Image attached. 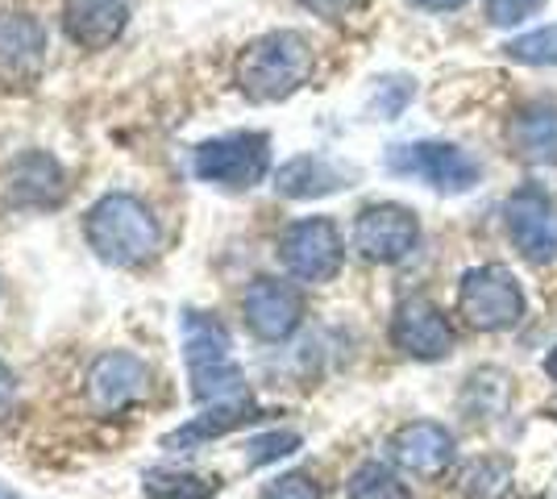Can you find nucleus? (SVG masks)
Listing matches in <instances>:
<instances>
[{
    "label": "nucleus",
    "instance_id": "nucleus-1",
    "mask_svg": "<svg viewBox=\"0 0 557 499\" xmlns=\"http://www.w3.org/2000/svg\"><path fill=\"white\" fill-rule=\"evenodd\" d=\"M317 67V50L296 29H271L255 38L250 47L237 54V92L255 104H278L287 96H296L312 79Z\"/></svg>",
    "mask_w": 557,
    "mask_h": 499
},
{
    "label": "nucleus",
    "instance_id": "nucleus-2",
    "mask_svg": "<svg viewBox=\"0 0 557 499\" xmlns=\"http://www.w3.org/2000/svg\"><path fill=\"white\" fill-rule=\"evenodd\" d=\"M84 238L100 262L129 271V266H146L159 254L163 229L146 200L129 196V191H109L84 216Z\"/></svg>",
    "mask_w": 557,
    "mask_h": 499
},
{
    "label": "nucleus",
    "instance_id": "nucleus-3",
    "mask_svg": "<svg viewBox=\"0 0 557 499\" xmlns=\"http://www.w3.org/2000/svg\"><path fill=\"white\" fill-rule=\"evenodd\" d=\"M180 341H184L187 383L196 404H230L246 400V375L233 358L230 329L200 309H184L180 316Z\"/></svg>",
    "mask_w": 557,
    "mask_h": 499
},
{
    "label": "nucleus",
    "instance_id": "nucleus-4",
    "mask_svg": "<svg viewBox=\"0 0 557 499\" xmlns=\"http://www.w3.org/2000/svg\"><path fill=\"white\" fill-rule=\"evenodd\" d=\"M271 171V138L258 129H233L191 150V175L209 188L250 191Z\"/></svg>",
    "mask_w": 557,
    "mask_h": 499
},
{
    "label": "nucleus",
    "instance_id": "nucleus-5",
    "mask_svg": "<svg viewBox=\"0 0 557 499\" xmlns=\"http://www.w3.org/2000/svg\"><path fill=\"white\" fill-rule=\"evenodd\" d=\"M387 171L404 175V179H420L433 191H449V196H462L483 179V166L479 159L454 142H404L387 150Z\"/></svg>",
    "mask_w": 557,
    "mask_h": 499
},
{
    "label": "nucleus",
    "instance_id": "nucleus-6",
    "mask_svg": "<svg viewBox=\"0 0 557 499\" xmlns=\"http://www.w3.org/2000/svg\"><path fill=\"white\" fill-rule=\"evenodd\" d=\"M458 312L466 316L470 329H511L524 316V291L508 266H495V262L470 266L462 275V287H458Z\"/></svg>",
    "mask_w": 557,
    "mask_h": 499
},
{
    "label": "nucleus",
    "instance_id": "nucleus-7",
    "mask_svg": "<svg viewBox=\"0 0 557 499\" xmlns=\"http://www.w3.org/2000/svg\"><path fill=\"white\" fill-rule=\"evenodd\" d=\"M278 259H283L292 279H300V284H329V279H337V271L346 262V241H342L337 225L329 216H304V221L283 229Z\"/></svg>",
    "mask_w": 557,
    "mask_h": 499
},
{
    "label": "nucleus",
    "instance_id": "nucleus-8",
    "mask_svg": "<svg viewBox=\"0 0 557 499\" xmlns=\"http://www.w3.org/2000/svg\"><path fill=\"white\" fill-rule=\"evenodd\" d=\"M47 25L29 13H0V92H34L47 75Z\"/></svg>",
    "mask_w": 557,
    "mask_h": 499
},
{
    "label": "nucleus",
    "instance_id": "nucleus-9",
    "mask_svg": "<svg viewBox=\"0 0 557 499\" xmlns=\"http://www.w3.org/2000/svg\"><path fill=\"white\" fill-rule=\"evenodd\" d=\"M4 200L22 213H54L67 200V171L50 150H22L4 166Z\"/></svg>",
    "mask_w": 557,
    "mask_h": 499
},
{
    "label": "nucleus",
    "instance_id": "nucleus-10",
    "mask_svg": "<svg viewBox=\"0 0 557 499\" xmlns=\"http://www.w3.org/2000/svg\"><path fill=\"white\" fill-rule=\"evenodd\" d=\"M420 246V221L404 204H367L354 221V250L367 262H404Z\"/></svg>",
    "mask_w": 557,
    "mask_h": 499
},
{
    "label": "nucleus",
    "instance_id": "nucleus-11",
    "mask_svg": "<svg viewBox=\"0 0 557 499\" xmlns=\"http://www.w3.org/2000/svg\"><path fill=\"white\" fill-rule=\"evenodd\" d=\"M504 221L516 250L529 262L557 259V204L541 184H524L511 191L504 204Z\"/></svg>",
    "mask_w": 557,
    "mask_h": 499
},
{
    "label": "nucleus",
    "instance_id": "nucleus-12",
    "mask_svg": "<svg viewBox=\"0 0 557 499\" xmlns=\"http://www.w3.org/2000/svg\"><path fill=\"white\" fill-rule=\"evenodd\" d=\"M150 396V366L138 354H100L88 371V404L100 416H121L129 408H138Z\"/></svg>",
    "mask_w": 557,
    "mask_h": 499
},
{
    "label": "nucleus",
    "instance_id": "nucleus-13",
    "mask_svg": "<svg viewBox=\"0 0 557 499\" xmlns=\"http://www.w3.org/2000/svg\"><path fill=\"white\" fill-rule=\"evenodd\" d=\"M242 316H246V329L255 333L258 341H287L304 325L300 287H292L287 279L262 275V279H255V284L246 287Z\"/></svg>",
    "mask_w": 557,
    "mask_h": 499
},
{
    "label": "nucleus",
    "instance_id": "nucleus-14",
    "mask_svg": "<svg viewBox=\"0 0 557 499\" xmlns=\"http://www.w3.org/2000/svg\"><path fill=\"white\" fill-rule=\"evenodd\" d=\"M392 341L408 358L437 362L454 350V325L429 296H408V300H399L392 316Z\"/></svg>",
    "mask_w": 557,
    "mask_h": 499
},
{
    "label": "nucleus",
    "instance_id": "nucleus-15",
    "mask_svg": "<svg viewBox=\"0 0 557 499\" xmlns=\"http://www.w3.org/2000/svg\"><path fill=\"white\" fill-rule=\"evenodd\" d=\"M387 453H392L395 466H404L408 475L437 478L454 462V433L437 425V421H408V425H399L392 433Z\"/></svg>",
    "mask_w": 557,
    "mask_h": 499
},
{
    "label": "nucleus",
    "instance_id": "nucleus-16",
    "mask_svg": "<svg viewBox=\"0 0 557 499\" xmlns=\"http://www.w3.org/2000/svg\"><path fill=\"white\" fill-rule=\"evenodd\" d=\"M129 25V0H63V34L79 50H109Z\"/></svg>",
    "mask_w": 557,
    "mask_h": 499
},
{
    "label": "nucleus",
    "instance_id": "nucleus-17",
    "mask_svg": "<svg viewBox=\"0 0 557 499\" xmlns=\"http://www.w3.org/2000/svg\"><path fill=\"white\" fill-rule=\"evenodd\" d=\"M262 421V408L246 396V400H230V404H205L200 416H191L187 425H180L175 433H166L163 446L166 450H200V446H209L216 437H225L233 428L242 425H255Z\"/></svg>",
    "mask_w": 557,
    "mask_h": 499
},
{
    "label": "nucleus",
    "instance_id": "nucleus-18",
    "mask_svg": "<svg viewBox=\"0 0 557 499\" xmlns=\"http://www.w3.org/2000/svg\"><path fill=\"white\" fill-rule=\"evenodd\" d=\"M511 150L516 159L533 166H554L557 163V104L554 100H529L516 109L511 117Z\"/></svg>",
    "mask_w": 557,
    "mask_h": 499
},
{
    "label": "nucleus",
    "instance_id": "nucleus-19",
    "mask_svg": "<svg viewBox=\"0 0 557 499\" xmlns=\"http://www.w3.org/2000/svg\"><path fill=\"white\" fill-rule=\"evenodd\" d=\"M349 184V171L325 154H300L275 171V191L287 200H317L329 191H342Z\"/></svg>",
    "mask_w": 557,
    "mask_h": 499
},
{
    "label": "nucleus",
    "instance_id": "nucleus-20",
    "mask_svg": "<svg viewBox=\"0 0 557 499\" xmlns=\"http://www.w3.org/2000/svg\"><path fill=\"white\" fill-rule=\"evenodd\" d=\"M141 491L150 499H212L221 491V483L191 471H175V466H154L141 475Z\"/></svg>",
    "mask_w": 557,
    "mask_h": 499
},
{
    "label": "nucleus",
    "instance_id": "nucleus-21",
    "mask_svg": "<svg viewBox=\"0 0 557 499\" xmlns=\"http://www.w3.org/2000/svg\"><path fill=\"white\" fill-rule=\"evenodd\" d=\"M349 499H412V491L399 483L392 466L383 462H362L349 475Z\"/></svg>",
    "mask_w": 557,
    "mask_h": 499
},
{
    "label": "nucleus",
    "instance_id": "nucleus-22",
    "mask_svg": "<svg viewBox=\"0 0 557 499\" xmlns=\"http://www.w3.org/2000/svg\"><path fill=\"white\" fill-rule=\"evenodd\" d=\"M508 59L516 63H529V67H557V25H541V29H529L520 38H511Z\"/></svg>",
    "mask_w": 557,
    "mask_h": 499
},
{
    "label": "nucleus",
    "instance_id": "nucleus-23",
    "mask_svg": "<svg viewBox=\"0 0 557 499\" xmlns=\"http://www.w3.org/2000/svg\"><path fill=\"white\" fill-rule=\"evenodd\" d=\"M300 450V433H292V428H283V433H267V437H255L250 441V462L255 466H267V462H278V458H287V453Z\"/></svg>",
    "mask_w": 557,
    "mask_h": 499
},
{
    "label": "nucleus",
    "instance_id": "nucleus-24",
    "mask_svg": "<svg viewBox=\"0 0 557 499\" xmlns=\"http://www.w3.org/2000/svg\"><path fill=\"white\" fill-rule=\"evenodd\" d=\"M412 92H417V88H412V79H404V75H392V79H383V84H379V92H374V113H379V117H399V113H404V104H408V100H412Z\"/></svg>",
    "mask_w": 557,
    "mask_h": 499
},
{
    "label": "nucleus",
    "instance_id": "nucleus-25",
    "mask_svg": "<svg viewBox=\"0 0 557 499\" xmlns=\"http://www.w3.org/2000/svg\"><path fill=\"white\" fill-rule=\"evenodd\" d=\"M262 499H325L321 483L304 471H292V475H278L275 483H267Z\"/></svg>",
    "mask_w": 557,
    "mask_h": 499
},
{
    "label": "nucleus",
    "instance_id": "nucleus-26",
    "mask_svg": "<svg viewBox=\"0 0 557 499\" xmlns=\"http://www.w3.org/2000/svg\"><path fill=\"white\" fill-rule=\"evenodd\" d=\"M545 0H483V13L491 25H516L524 17H533Z\"/></svg>",
    "mask_w": 557,
    "mask_h": 499
},
{
    "label": "nucleus",
    "instance_id": "nucleus-27",
    "mask_svg": "<svg viewBox=\"0 0 557 499\" xmlns=\"http://www.w3.org/2000/svg\"><path fill=\"white\" fill-rule=\"evenodd\" d=\"M13 408H17V375L0 362V425L13 416Z\"/></svg>",
    "mask_w": 557,
    "mask_h": 499
},
{
    "label": "nucleus",
    "instance_id": "nucleus-28",
    "mask_svg": "<svg viewBox=\"0 0 557 499\" xmlns=\"http://www.w3.org/2000/svg\"><path fill=\"white\" fill-rule=\"evenodd\" d=\"M304 9H312V13H321V17H342L354 0H300Z\"/></svg>",
    "mask_w": 557,
    "mask_h": 499
},
{
    "label": "nucleus",
    "instance_id": "nucleus-29",
    "mask_svg": "<svg viewBox=\"0 0 557 499\" xmlns=\"http://www.w3.org/2000/svg\"><path fill=\"white\" fill-rule=\"evenodd\" d=\"M417 9H429V13H454V9H462L466 0H412Z\"/></svg>",
    "mask_w": 557,
    "mask_h": 499
},
{
    "label": "nucleus",
    "instance_id": "nucleus-30",
    "mask_svg": "<svg viewBox=\"0 0 557 499\" xmlns=\"http://www.w3.org/2000/svg\"><path fill=\"white\" fill-rule=\"evenodd\" d=\"M545 375H549V379L557 383V346L549 350V358H545Z\"/></svg>",
    "mask_w": 557,
    "mask_h": 499
},
{
    "label": "nucleus",
    "instance_id": "nucleus-31",
    "mask_svg": "<svg viewBox=\"0 0 557 499\" xmlns=\"http://www.w3.org/2000/svg\"><path fill=\"white\" fill-rule=\"evenodd\" d=\"M0 499H17V496H13V491H9V487H0Z\"/></svg>",
    "mask_w": 557,
    "mask_h": 499
}]
</instances>
